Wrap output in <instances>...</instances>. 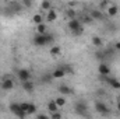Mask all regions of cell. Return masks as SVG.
<instances>
[{
	"mask_svg": "<svg viewBox=\"0 0 120 119\" xmlns=\"http://www.w3.org/2000/svg\"><path fill=\"white\" fill-rule=\"evenodd\" d=\"M91 18L101 21V20H103V14H102V11H99V10H92V11H91Z\"/></svg>",
	"mask_w": 120,
	"mask_h": 119,
	"instance_id": "15",
	"label": "cell"
},
{
	"mask_svg": "<svg viewBox=\"0 0 120 119\" xmlns=\"http://www.w3.org/2000/svg\"><path fill=\"white\" fill-rule=\"evenodd\" d=\"M49 53L52 55V56H60V53H61V48L57 46V45H55V46H52L50 49H49Z\"/></svg>",
	"mask_w": 120,
	"mask_h": 119,
	"instance_id": "18",
	"label": "cell"
},
{
	"mask_svg": "<svg viewBox=\"0 0 120 119\" xmlns=\"http://www.w3.org/2000/svg\"><path fill=\"white\" fill-rule=\"evenodd\" d=\"M32 21H34V24H41V23H43V17H42V14H34V17H32Z\"/></svg>",
	"mask_w": 120,
	"mask_h": 119,
	"instance_id": "21",
	"label": "cell"
},
{
	"mask_svg": "<svg viewBox=\"0 0 120 119\" xmlns=\"http://www.w3.org/2000/svg\"><path fill=\"white\" fill-rule=\"evenodd\" d=\"M95 111H96V112H99V114H102V115L109 114V108H108V105H106L105 102H102V101L95 102Z\"/></svg>",
	"mask_w": 120,
	"mask_h": 119,
	"instance_id": "5",
	"label": "cell"
},
{
	"mask_svg": "<svg viewBox=\"0 0 120 119\" xmlns=\"http://www.w3.org/2000/svg\"><path fill=\"white\" fill-rule=\"evenodd\" d=\"M41 8L45 10V11H49V10L52 8V1H50V0H43V1L41 3Z\"/></svg>",
	"mask_w": 120,
	"mask_h": 119,
	"instance_id": "19",
	"label": "cell"
},
{
	"mask_svg": "<svg viewBox=\"0 0 120 119\" xmlns=\"http://www.w3.org/2000/svg\"><path fill=\"white\" fill-rule=\"evenodd\" d=\"M22 90L27 91V92H32L35 90V84L31 81V80H27V81H22Z\"/></svg>",
	"mask_w": 120,
	"mask_h": 119,
	"instance_id": "13",
	"label": "cell"
},
{
	"mask_svg": "<svg viewBox=\"0 0 120 119\" xmlns=\"http://www.w3.org/2000/svg\"><path fill=\"white\" fill-rule=\"evenodd\" d=\"M36 32H38V34H46V32H48L46 24H43V23L38 24V25H36Z\"/></svg>",
	"mask_w": 120,
	"mask_h": 119,
	"instance_id": "20",
	"label": "cell"
},
{
	"mask_svg": "<svg viewBox=\"0 0 120 119\" xmlns=\"http://www.w3.org/2000/svg\"><path fill=\"white\" fill-rule=\"evenodd\" d=\"M8 109H10V112H11L13 115L18 116V118H25V116H27V112H25V111H22V109H21V105H20V104H17V102L10 104Z\"/></svg>",
	"mask_w": 120,
	"mask_h": 119,
	"instance_id": "2",
	"label": "cell"
},
{
	"mask_svg": "<svg viewBox=\"0 0 120 119\" xmlns=\"http://www.w3.org/2000/svg\"><path fill=\"white\" fill-rule=\"evenodd\" d=\"M17 77L21 80V81H27V80H31V71L27 70V69H20L17 71Z\"/></svg>",
	"mask_w": 120,
	"mask_h": 119,
	"instance_id": "8",
	"label": "cell"
},
{
	"mask_svg": "<svg viewBox=\"0 0 120 119\" xmlns=\"http://www.w3.org/2000/svg\"><path fill=\"white\" fill-rule=\"evenodd\" d=\"M61 114H60L59 111H56V112H50V118L52 119H61Z\"/></svg>",
	"mask_w": 120,
	"mask_h": 119,
	"instance_id": "24",
	"label": "cell"
},
{
	"mask_svg": "<svg viewBox=\"0 0 120 119\" xmlns=\"http://www.w3.org/2000/svg\"><path fill=\"white\" fill-rule=\"evenodd\" d=\"M67 16H68V18H75V13H74V10L68 8V10H67Z\"/></svg>",
	"mask_w": 120,
	"mask_h": 119,
	"instance_id": "27",
	"label": "cell"
},
{
	"mask_svg": "<svg viewBox=\"0 0 120 119\" xmlns=\"http://www.w3.org/2000/svg\"><path fill=\"white\" fill-rule=\"evenodd\" d=\"M101 80H102V81H106V84L110 86L112 88L120 90V81L117 79H115V77H109V74H108V76H101Z\"/></svg>",
	"mask_w": 120,
	"mask_h": 119,
	"instance_id": "3",
	"label": "cell"
},
{
	"mask_svg": "<svg viewBox=\"0 0 120 119\" xmlns=\"http://www.w3.org/2000/svg\"><path fill=\"white\" fill-rule=\"evenodd\" d=\"M98 73H99L101 76H108V74H110V67L108 66V63H105V60H102V62L99 63V66H98Z\"/></svg>",
	"mask_w": 120,
	"mask_h": 119,
	"instance_id": "6",
	"label": "cell"
},
{
	"mask_svg": "<svg viewBox=\"0 0 120 119\" xmlns=\"http://www.w3.org/2000/svg\"><path fill=\"white\" fill-rule=\"evenodd\" d=\"M35 114H36V105L30 102V107L27 109V115H35Z\"/></svg>",
	"mask_w": 120,
	"mask_h": 119,
	"instance_id": "23",
	"label": "cell"
},
{
	"mask_svg": "<svg viewBox=\"0 0 120 119\" xmlns=\"http://www.w3.org/2000/svg\"><path fill=\"white\" fill-rule=\"evenodd\" d=\"M115 49H116L117 52H120V41H117V42L115 44Z\"/></svg>",
	"mask_w": 120,
	"mask_h": 119,
	"instance_id": "30",
	"label": "cell"
},
{
	"mask_svg": "<svg viewBox=\"0 0 120 119\" xmlns=\"http://www.w3.org/2000/svg\"><path fill=\"white\" fill-rule=\"evenodd\" d=\"M67 27H68V30L71 31V32H75L77 30L82 28V23H81L78 18H70V20H68Z\"/></svg>",
	"mask_w": 120,
	"mask_h": 119,
	"instance_id": "4",
	"label": "cell"
},
{
	"mask_svg": "<svg viewBox=\"0 0 120 119\" xmlns=\"http://www.w3.org/2000/svg\"><path fill=\"white\" fill-rule=\"evenodd\" d=\"M36 118L38 119H46V118H49L46 114H36Z\"/></svg>",
	"mask_w": 120,
	"mask_h": 119,
	"instance_id": "28",
	"label": "cell"
},
{
	"mask_svg": "<svg viewBox=\"0 0 120 119\" xmlns=\"http://www.w3.org/2000/svg\"><path fill=\"white\" fill-rule=\"evenodd\" d=\"M48 109H49V112H56V111H59L60 108L57 107V104L55 102V99H50V101H48Z\"/></svg>",
	"mask_w": 120,
	"mask_h": 119,
	"instance_id": "16",
	"label": "cell"
},
{
	"mask_svg": "<svg viewBox=\"0 0 120 119\" xmlns=\"http://www.w3.org/2000/svg\"><path fill=\"white\" fill-rule=\"evenodd\" d=\"M32 42H34L35 46H46V45L55 42V36L52 34H48V32L46 34H38L36 32V35L34 36Z\"/></svg>",
	"mask_w": 120,
	"mask_h": 119,
	"instance_id": "1",
	"label": "cell"
},
{
	"mask_svg": "<svg viewBox=\"0 0 120 119\" xmlns=\"http://www.w3.org/2000/svg\"><path fill=\"white\" fill-rule=\"evenodd\" d=\"M56 18H57V13H56L53 8H50V10L48 11V14H46V21L53 23V21H56Z\"/></svg>",
	"mask_w": 120,
	"mask_h": 119,
	"instance_id": "14",
	"label": "cell"
},
{
	"mask_svg": "<svg viewBox=\"0 0 120 119\" xmlns=\"http://www.w3.org/2000/svg\"><path fill=\"white\" fill-rule=\"evenodd\" d=\"M14 81H13V79H4L3 81H1V88L4 90V91H10V90H13L14 88Z\"/></svg>",
	"mask_w": 120,
	"mask_h": 119,
	"instance_id": "9",
	"label": "cell"
},
{
	"mask_svg": "<svg viewBox=\"0 0 120 119\" xmlns=\"http://www.w3.org/2000/svg\"><path fill=\"white\" fill-rule=\"evenodd\" d=\"M64 76H66V71H64L63 67H57L56 70L52 71V77H53V79H63Z\"/></svg>",
	"mask_w": 120,
	"mask_h": 119,
	"instance_id": "12",
	"label": "cell"
},
{
	"mask_svg": "<svg viewBox=\"0 0 120 119\" xmlns=\"http://www.w3.org/2000/svg\"><path fill=\"white\" fill-rule=\"evenodd\" d=\"M55 102L57 104L59 108H61V107L66 105V98H64V97H56V98H55Z\"/></svg>",
	"mask_w": 120,
	"mask_h": 119,
	"instance_id": "22",
	"label": "cell"
},
{
	"mask_svg": "<svg viewBox=\"0 0 120 119\" xmlns=\"http://www.w3.org/2000/svg\"><path fill=\"white\" fill-rule=\"evenodd\" d=\"M87 109H88V107H87L85 102H78V104L75 105V112H77L78 115H81V116H88Z\"/></svg>",
	"mask_w": 120,
	"mask_h": 119,
	"instance_id": "7",
	"label": "cell"
},
{
	"mask_svg": "<svg viewBox=\"0 0 120 119\" xmlns=\"http://www.w3.org/2000/svg\"><path fill=\"white\" fill-rule=\"evenodd\" d=\"M82 21H84V23H87V24H90L91 21H92V18H91V16H90V17H88V16H85Z\"/></svg>",
	"mask_w": 120,
	"mask_h": 119,
	"instance_id": "29",
	"label": "cell"
},
{
	"mask_svg": "<svg viewBox=\"0 0 120 119\" xmlns=\"http://www.w3.org/2000/svg\"><path fill=\"white\" fill-rule=\"evenodd\" d=\"M116 107H117V111H119V112H120V99H119V101H117V105H116Z\"/></svg>",
	"mask_w": 120,
	"mask_h": 119,
	"instance_id": "31",
	"label": "cell"
},
{
	"mask_svg": "<svg viewBox=\"0 0 120 119\" xmlns=\"http://www.w3.org/2000/svg\"><path fill=\"white\" fill-rule=\"evenodd\" d=\"M109 6H110V3H109L108 0H102V1L99 3V7H101V8H108Z\"/></svg>",
	"mask_w": 120,
	"mask_h": 119,
	"instance_id": "25",
	"label": "cell"
},
{
	"mask_svg": "<svg viewBox=\"0 0 120 119\" xmlns=\"http://www.w3.org/2000/svg\"><path fill=\"white\" fill-rule=\"evenodd\" d=\"M106 13H108L109 17H116L117 13H119V7H117L116 4H110V6L106 8Z\"/></svg>",
	"mask_w": 120,
	"mask_h": 119,
	"instance_id": "11",
	"label": "cell"
},
{
	"mask_svg": "<svg viewBox=\"0 0 120 119\" xmlns=\"http://www.w3.org/2000/svg\"><path fill=\"white\" fill-rule=\"evenodd\" d=\"M22 6L27 7V8H31L32 7V0H22Z\"/></svg>",
	"mask_w": 120,
	"mask_h": 119,
	"instance_id": "26",
	"label": "cell"
},
{
	"mask_svg": "<svg viewBox=\"0 0 120 119\" xmlns=\"http://www.w3.org/2000/svg\"><path fill=\"white\" fill-rule=\"evenodd\" d=\"M57 91L61 95H70V94H73V90L70 88L67 84H60L59 87H57Z\"/></svg>",
	"mask_w": 120,
	"mask_h": 119,
	"instance_id": "10",
	"label": "cell"
},
{
	"mask_svg": "<svg viewBox=\"0 0 120 119\" xmlns=\"http://www.w3.org/2000/svg\"><path fill=\"white\" fill-rule=\"evenodd\" d=\"M91 41H92V45H94V46H96V48H101V46L103 45L102 38H101V36H98V35H94Z\"/></svg>",
	"mask_w": 120,
	"mask_h": 119,
	"instance_id": "17",
	"label": "cell"
}]
</instances>
